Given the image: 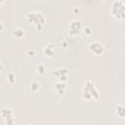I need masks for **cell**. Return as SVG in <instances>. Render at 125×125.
Wrapping results in <instances>:
<instances>
[{
    "mask_svg": "<svg viewBox=\"0 0 125 125\" xmlns=\"http://www.w3.org/2000/svg\"><path fill=\"white\" fill-rule=\"evenodd\" d=\"M82 95H83V98L85 100H88V101H90L92 99L96 100L100 97V93H99L98 89L96 88V86L92 80H87L85 82Z\"/></svg>",
    "mask_w": 125,
    "mask_h": 125,
    "instance_id": "obj_1",
    "label": "cell"
},
{
    "mask_svg": "<svg viewBox=\"0 0 125 125\" xmlns=\"http://www.w3.org/2000/svg\"><path fill=\"white\" fill-rule=\"evenodd\" d=\"M26 19H27L28 22L33 23L37 29H41L46 21L44 15L38 11H30L26 15Z\"/></svg>",
    "mask_w": 125,
    "mask_h": 125,
    "instance_id": "obj_2",
    "label": "cell"
},
{
    "mask_svg": "<svg viewBox=\"0 0 125 125\" xmlns=\"http://www.w3.org/2000/svg\"><path fill=\"white\" fill-rule=\"evenodd\" d=\"M111 15L116 19H124L125 17V4L121 0H115L111 4Z\"/></svg>",
    "mask_w": 125,
    "mask_h": 125,
    "instance_id": "obj_3",
    "label": "cell"
},
{
    "mask_svg": "<svg viewBox=\"0 0 125 125\" xmlns=\"http://www.w3.org/2000/svg\"><path fill=\"white\" fill-rule=\"evenodd\" d=\"M89 50L91 53H93L96 56H100L104 52V45L99 42V41H93L89 44Z\"/></svg>",
    "mask_w": 125,
    "mask_h": 125,
    "instance_id": "obj_4",
    "label": "cell"
},
{
    "mask_svg": "<svg viewBox=\"0 0 125 125\" xmlns=\"http://www.w3.org/2000/svg\"><path fill=\"white\" fill-rule=\"evenodd\" d=\"M82 29V22L79 20H72L69 23V33L74 36L77 35Z\"/></svg>",
    "mask_w": 125,
    "mask_h": 125,
    "instance_id": "obj_5",
    "label": "cell"
},
{
    "mask_svg": "<svg viewBox=\"0 0 125 125\" xmlns=\"http://www.w3.org/2000/svg\"><path fill=\"white\" fill-rule=\"evenodd\" d=\"M54 75L59 78V81L61 82H66L68 78V69L67 67H59L54 71Z\"/></svg>",
    "mask_w": 125,
    "mask_h": 125,
    "instance_id": "obj_6",
    "label": "cell"
},
{
    "mask_svg": "<svg viewBox=\"0 0 125 125\" xmlns=\"http://www.w3.org/2000/svg\"><path fill=\"white\" fill-rule=\"evenodd\" d=\"M55 88H56V90H57V92H58L59 94H64L65 89H66V86H65V83H64V82L58 81V82H56V84H55Z\"/></svg>",
    "mask_w": 125,
    "mask_h": 125,
    "instance_id": "obj_7",
    "label": "cell"
},
{
    "mask_svg": "<svg viewBox=\"0 0 125 125\" xmlns=\"http://www.w3.org/2000/svg\"><path fill=\"white\" fill-rule=\"evenodd\" d=\"M115 112H116L118 117L124 118V116H125V107H124V105L122 104H118L115 107Z\"/></svg>",
    "mask_w": 125,
    "mask_h": 125,
    "instance_id": "obj_8",
    "label": "cell"
},
{
    "mask_svg": "<svg viewBox=\"0 0 125 125\" xmlns=\"http://www.w3.org/2000/svg\"><path fill=\"white\" fill-rule=\"evenodd\" d=\"M43 52H44V54H45L46 56H48V57H52V56L54 55V53H55L53 44H48V45L44 48Z\"/></svg>",
    "mask_w": 125,
    "mask_h": 125,
    "instance_id": "obj_9",
    "label": "cell"
},
{
    "mask_svg": "<svg viewBox=\"0 0 125 125\" xmlns=\"http://www.w3.org/2000/svg\"><path fill=\"white\" fill-rule=\"evenodd\" d=\"M12 33H13V36L14 37H16V38H21L24 35V30L22 28H21V27H17L15 29H13Z\"/></svg>",
    "mask_w": 125,
    "mask_h": 125,
    "instance_id": "obj_10",
    "label": "cell"
},
{
    "mask_svg": "<svg viewBox=\"0 0 125 125\" xmlns=\"http://www.w3.org/2000/svg\"><path fill=\"white\" fill-rule=\"evenodd\" d=\"M1 115H2V117H3L4 119L14 116V115H13V110H12L11 108H3V109L1 110Z\"/></svg>",
    "mask_w": 125,
    "mask_h": 125,
    "instance_id": "obj_11",
    "label": "cell"
},
{
    "mask_svg": "<svg viewBox=\"0 0 125 125\" xmlns=\"http://www.w3.org/2000/svg\"><path fill=\"white\" fill-rule=\"evenodd\" d=\"M39 88H40V84H39L38 81H35V80L31 81V83H30V90L32 92H37L39 90Z\"/></svg>",
    "mask_w": 125,
    "mask_h": 125,
    "instance_id": "obj_12",
    "label": "cell"
},
{
    "mask_svg": "<svg viewBox=\"0 0 125 125\" xmlns=\"http://www.w3.org/2000/svg\"><path fill=\"white\" fill-rule=\"evenodd\" d=\"M36 71H37L39 74H44L45 71H46V66H45L44 64H42V63H39V64H37V66H36Z\"/></svg>",
    "mask_w": 125,
    "mask_h": 125,
    "instance_id": "obj_13",
    "label": "cell"
},
{
    "mask_svg": "<svg viewBox=\"0 0 125 125\" xmlns=\"http://www.w3.org/2000/svg\"><path fill=\"white\" fill-rule=\"evenodd\" d=\"M7 78H8V80H9V82L12 83V84L16 81V75H15V73H14L13 71H10V72L7 74Z\"/></svg>",
    "mask_w": 125,
    "mask_h": 125,
    "instance_id": "obj_14",
    "label": "cell"
},
{
    "mask_svg": "<svg viewBox=\"0 0 125 125\" xmlns=\"http://www.w3.org/2000/svg\"><path fill=\"white\" fill-rule=\"evenodd\" d=\"M82 31H83V33L86 35V36H89V35H91L92 34V28L89 26V25H86V26H84L83 28H82Z\"/></svg>",
    "mask_w": 125,
    "mask_h": 125,
    "instance_id": "obj_15",
    "label": "cell"
},
{
    "mask_svg": "<svg viewBox=\"0 0 125 125\" xmlns=\"http://www.w3.org/2000/svg\"><path fill=\"white\" fill-rule=\"evenodd\" d=\"M4 120H5L6 125H14V124H15V118H14V116L9 117V118H6V119H4Z\"/></svg>",
    "mask_w": 125,
    "mask_h": 125,
    "instance_id": "obj_16",
    "label": "cell"
},
{
    "mask_svg": "<svg viewBox=\"0 0 125 125\" xmlns=\"http://www.w3.org/2000/svg\"><path fill=\"white\" fill-rule=\"evenodd\" d=\"M26 55H27L29 58H33V57L35 56V51H34L33 49H28V50L26 51Z\"/></svg>",
    "mask_w": 125,
    "mask_h": 125,
    "instance_id": "obj_17",
    "label": "cell"
},
{
    "mask_svg": "<svg viewBox=\"0 0 125 125\" xmlns=\"http://www.w3.org/2000/svg\"><path fill=\"white\" fill-rule=\"evenodd\" d=\"M4 29V25H3V23L0 21V31H2Z\"/></svg>",
    "mask_w": 125,
    "mask_h": 125,
    "instance_id": "obj_18",
    "label": "cell"
},
{
    "mask_svg": "<svg viewBox=\"0 0 125 125\" xmlns=\"http://www.w3.org/2000/svg\"><path fill=\"white\" fill-rule=\"evenodd\" d=\"M2 69V63H1V62H0V70Z\"/></svg>",
    "mask_w": 125,
    "mask_h": 125,
    "instance_id": "obj_19",
    "label": "cell"
},
{
    "mask_svg": "<svg viewBox=\"0 0 125 125\" xmlns=\"http://www.w3.org/2000/svg\"><path fill=\"white\" fill-rule=\"evenodd\" d=\"M29 125H32V124H29Z\"/></svg>",
    "mask_w": 125,
    "mask_h": 125,
    "instance_id": "obj_20",
    "label": "cell"
}]
</instances>
